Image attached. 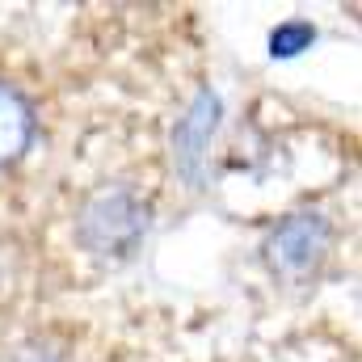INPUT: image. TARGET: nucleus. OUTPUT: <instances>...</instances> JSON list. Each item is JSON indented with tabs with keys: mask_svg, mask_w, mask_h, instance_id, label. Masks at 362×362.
Segmentation results:
<instances>
[{
	"mask_svg": "<svg viewBox=\"0 0 362 362\" xmlns=\"http://www.w3.org/2000/svg\"><path fill=\"white\" fill-rule=\"evenodd\" d=\"M144 236H148V202L127 185L97 189L76 215V240L101 262L131 257Z\"/></svg>",
	"mask_w": 362,
	"mask_h": 362,
	"instance_id": "f257e3e1",
	"label": "nucleus"
},
{
	"mask_svg": "<svg viewBox=\"0 0 362 362\" xmlns=\"http://www.w3.org/2000/svg\"><path fill=\"white\" fill-rule=\"evenodd\" d=\"M329 245H333L329 219L316 215V211H299V215H286V219L274 223L262 253H266V262H270L274 274L303 278V274H312L325 262Z\"/></svg>",
	"mask_w": 362,
	"mask_h": 362,
	"instance_id": "f03ea898",
	"label": "nucleus"
},
{
	"mask_svg": "<svg viewBox=\"0 0 362 362\" xmlns=\"http://www.w3.org/2000/svg\"><path fill=\"white\" fill-rule=\"evenodd\" d=\"M215 131H219V97H215L211 89H202L194 101H189L185 118H181L177 131H173V165H177V173L189 181V185L202 181L206 148H211Z\"/></svg>",
	"mask_w": 362,
	"mask_h": 362,
	"instance_id": "7ed1b4c3",
	"label": "nucleus"
},
{
	"mask_svg": "<svg viewBox=\"0 0 362 362\" xmlns=\"http://www.w3.org/2000/svg\"><path fill=\"white\" fill-rule=\"evenodd\" d=\"M34 139V110L13 85L0 81V169H8Z\"/></svg>",
	"mask_w": 362,
	"mask_h": 362,
	"instance_id": "20e7f679",
	"label": "nucleus"
},
{
	"mask_svg": "<svg viewBox=\"0 0 362 362\" xmlns=\"http://www.w3.org/2000/svg\"><path fill=\"white\" fill-rule=\"evenodd\" d=\"M312 38H316V30H312L308 21H282V25L270 34V55L291 59V55L308 51V47H312Z\"/></svg>",
	"mask_w": 362,
	"mask_h": 362,
	"instance_id": "39448f33",
	"label": "nucleus"
},
{
	"mask_svg": "<svg viewBox=\"0 0 362 362\" xmlns=\"http://www.w3.org/2000/svg\"><path fill=\"white\" fill-rule=\"evenodd\" d=\"M17 362H68V358L55 354V350H47V346H25V350L17 354Z\"/></svg>",
	"mask_w": 362,
	"mask_h": 362,
	"instance_id": "423d86ee",
	"label": "nucleus"
}]
</instances>
